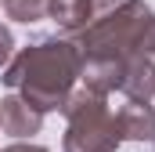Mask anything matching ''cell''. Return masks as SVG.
Wrapping results in <instances>:
<instances>
[{"mask_svg":"<svg viewBox=\"0 0 155 152\" xmlns=\"http://www.w3.org/2000/svg\"><path fill=\"white\" fill-rule=\"evenodd\" d=\"M116 127L123 141H155V105L152 102H126L116 112Z\"/></svg>","mask_w":155,"mask_h":152,"instance_id":"7","label":"cell"},{"mask_svg":"<svg viewBox=\"0 0 155 152\" xmlns=\"http://www.w3.org/2000/svg\"><path fill=\"white\" fill-rule=\"evenodd\" d=\"M123 0H51V22L69 40H76L79 33H87L97 18H105Z\"/></svg>","mask_w":155,"mask_h":152,"instance_id":"4","label":"cell"},{"mask_svg":"<svg viewBox=\"0 0 155 152\" xmlns=\"http://www.w3.org/2000/svg\"><path fill=\"white\" fill-rule=\"evenodd\" d=\"M83 73V54L76 40L69 36H40L15 51L7 69L0 73V83L18 91L40 116L61 112L65 102L76 91V80Z\"/></svg>","mask_w":155,"mask_h":152,"instance_id":"1","label":"cell"},{"mask_svg":"<svg viewBox=\"0 0 155 152\" xmlns=\"http://www.w3.org/2000/svg\"><path fill=\"white\" fill-rule=\"evenodd\" d=\"M43 127V116L22 98V94H7L0 98V130L11 134L15 141H29L33 134H40Z\"/></svg>","mask_w":155,"mask_h":152,"instance_id":"5","label":"cell"},{"mask_svg":"<svg viewBox=\"0 0 155 152\" xmlns=\"http://www.w3.org/2000/svg\"><path fill=\"white\" fill-rule=\"evenodd\" d=\"M0 152H47V145H36V141H11Z\"/></svg>","mask_w":155,"mask_h":152,"instance_id":"11","label":"cell"},{"mask_svg":"<svg viewBox=\"0 0 155 152\" xmlns=\"http://www.w3.org/2000/svg\"><path fill=\"white\" fill-rule=\"evenodd\" d=\"M4 15L11 22L33 26V22L51 18V0H4Z\"/></svg>","mask_w":155,"mask_h":152,"instance_id":"9","label":"cell"},{"mask_svg":"<svg viewBox=\"0 0 155 152\" xmlns=\"http://www.w3.org/2000/svg\"><path fill=\"white\" fill-rule=\"evenodd\" d=\"M141 51H144V54H148V58L155 62V22H152V29L144 33V47H141Z\"/></svg>","mask_w":155,"mask_h":152,"instance_id":"12","label":"cell"},{"mask_svg":"<svg viewBox=\"0 0 155 152\" xmlns=\"http://www.w3.org/2000/svg\"><path fill=\"white\" fill-rule=\"evenodd\" d=\"M119 91L126 94V102H152L155 98V62L144 51H137V54L126 58Z\"/></svg>","mask_w":155,"mask_h":152,"instance_id":"6","label":"cell"},{"mask_svg":"<svg viewBox=\"0 0 155 152\" xmlns=\"http://www.w3.org/2000/svg\"><path fill=\"white\" fill-rule=\"evenodd\" d=\"M65 138L61 152H116L119 149V127L116 112L108 109V102L94 91H72V98L65 102Z\"/></svg>","mask_w":155,"mask_h":152,"instance_id":"3","label":"cell"},{"mask_svg":"<svg viewBox=\"0 0 155 152\" xmlns=\"http://www.w3.org/2000/svg\"><path fill=\"white\" fill-rule=\"evenodd\" d=\"M123 65L126 62H116V58H83L79 80H83L87 91L108 98L112 91H119V83H123Z\"/></svg>","mask_w":155,"mask_h":152,"instance_id":"8","label":"cell"},{"mask_svg":"<svg viewBox=\"0 0 155 152\" xmlns=\"http://www.w3.org/2000/svg\"><path fill=\"white\" fill-rule=\"evenodd\" d=\"M0 4H4V0H0Z\"/></svg>","mask_w":155,"mask_h":152,"instance_id":"13","label":"cell"},{"mask_svg":"<svg viewBox=\"0 0 155 152\" xmlns=\"http://www.w3.org/2000/svg\"><path fill=\"white\" fill-rule=\"evenodd\" d=\"M15 58V36H11V29L7 26H0V73L7 69V62Z\"/></svg>","mask_w":155,"mask_h":152,"instance_id":"10","label":"cell"},{"mask_svg":"<svg viewBox=\"0 0 155 152\" xmlns=\"http://www.w3.org/2000/svg\"><path fill=\"white\" fill-rule=\"evenodd\" d=\"M155 15L144 0H123L105 18H97L87 33L76 36V47L83 58H116L126 62L144 47V33L152 29Z\"/></svg>","mask_w":155,"mask_h":152,"instance_id":"2","label":"cell"}]
</instances>
